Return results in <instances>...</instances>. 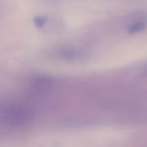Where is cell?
Masks as SVG:
<instances>
[{"label": "cell", "mask_w": 147, "mask_h": 147, "mask_svg": "<svg viewBox=\"0 0 147 147\" xmlns=\"http://www.w3.org/2000/svg\"><path fill=\"white\" fill-rule=\"evenodd\" d=\"M62 55L66 59L73 60V59L77 58L79 57V53L76 50H65V51L62 52Z\"/></svg>", "instance_id": "4"}, {"label": "cell", "mask_w": 147, "mask_h": 147, "mask_svg": "<svg viewBox=\"0 0 147 147\" xmlns=\"http://www.w3.org/2000/svg\"><path fill=\"white\" fill-rule=\"evenodd\" d=\"M47 21V18L45 16H37L34 18V24L37 28H42Z\"/></svg>", "instance_id": "3"}, {"label": "cell", "mask_w": 147, "mask_h": 147, "mask_svg": "<svg viewBox=\"0 0 147 147\" xmlns=\"http://www.w3.org/2000/svg\"><path fill=\"white\" fill-rule=\"evenodd\" d=\"M146 29V22L144 20H139L132 23L128 28V31L130 34H135L144 31Z\"/></svg>", "instance_id": "2"}, {"label": "cell", "mask_w": 147, "mask_h": 147, "mask_svg": "<svg viewBox=\"0 0 147 147\" xmlns=\"http://www.w3.org/2000/svg\"><path fill=\"white\" fill-rule=\"evenodd\" d=\"M32 118L31 111L20 105H7L0 111L1 123L11 127H20L27 124Z\"/></svg>", "instance_id": "1"}]
</instances>
